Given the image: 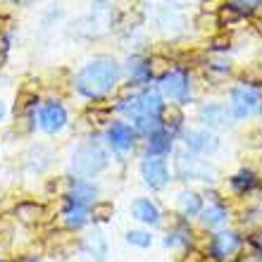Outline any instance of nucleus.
Returning a JSON list of instances; mask_svg holds the SVG:
<instances>
[{"label":"nucleus","mask_w":262,"mask_h":262,"mask_svg":"<svg viewBox=\"0 0 262 262\" xmlns=\"http://www.w3.org/2000/svg\"><path fill=\"white\" fill-rule=\"evenodd\" d=\"M117 62L110 57H98L91 64L83 67V72L76 76V89L79 93L89 98H98L112 89V83L117 81Z\"/></svg>","instance_id":"1"},{"label":"nucleus","mask_w":262,"mask_h":262,"mask_svg":"<svg viewBox=\"0 0 262 262\" xmlns=\"http://www.w3.org/2000/svg\"><path fill=\"white\" fill-rule=\"evenodd\" d=\"M105 165H107V152L98 143H86L74 152L72 172L76 177H91V174H98L100 169H105Z\"/></svg>","instance_id":"2"},{"label":"nucleus","mask_w":262,"mask_h":262,"mask_svg":"<svg viewBox=\"0 0 262 262\" xmlns=\"http://www.w3.org/2000/svg\"><path fill=\"white\" fill-rule=\"evenodd\" d=\"M122 110H124L126 115H134L136 119L143 117V115H155V117H158V112L162 110V96H160V91L148 89V91H143L138 98L124 100Z\"/></svg>","instance_id":"3"},{"label":"nucleus","mask_w":262,"mask_h":262,"mask_svg":"<svg viewBox=\"0 0 262 262\" xmlns=\"http://www.w3.org/2000/svg\"><path fill=\"white\" fill-rule=\"evenodd\" d=\"M255 107H257L255 91L246 89V86H238V89L231 91V112H234V117H238V119L248 117Z\"/></svg>","instance_id":"4"},{"label":"nucleus","mask_w":262,"mask_h":262,"mask_svg":"<svg viewBox=\"0 0 262 262\" xmlns=\"http://www.w3.org/2000/svg\"><path fill=\"white\" fill-rule=\"evenodd\" d=\"M38 122H41V126L46 131L55 134V131H60L67 124V112H64L62 105L48 103V105H43L41 112H38Z\"/></svg>","instance_id":"5"},{"label":"nucleus","mask_w":262,"mask_h":262,"mask_svg":"<svg viewBox=\"0 0 262 262\" xmlns=\"http://www.w3.org/2000/svg\"><path fill=\"white\" fill-rule=\"evenodd\" d=\"M141 172H143V179H145V184H148L150 188H162L167 184V179H169L165 162H162V160H158V158L143 160Z\"/></svg>","instance_id":"6"},{"label":"nucleus","mask_w":262,"mask_h":262,"mask_svg":"<svg viewBox=\"0 0 262 262\" xmlns=\"http://www.w3.org/2000/svg\"><path fill=\"white\" fill-rule=\"evenodd\" d=\"M238 248H241V238H238L236 234H231V231H227V234H217L214 236V241H212V253H214V257H220V260L236 255Z\"/></svg>","instance_id":"7"},{"label":"nucleus","mask_w":262,"mask_h":262,"mask_svg":"<svg viewBox=\"0 0 262 262\" xmlns=\"http://www.w3.org/2000/svg\"><path fill=\"white\" fill-rule=\"evenodd\" d=\"M107 138H110L112 148L126 150V148H131V143H134V131H131V126H126L124 122H112L110 131H107Z\"/></svg>","instance_id":"8"},{"label":"nucleus","mask_w":262,"mask_h":262,"mask_svg":"<svg viewBox=\"0 0 262 262\" xmlns=\"http://www.w3.org/2000/svg\"><path fill=\"white\" fill-rule=\"evenodd\" d=\"M96 186L93 184H89V181H83V179H79V181H74L72 184V191H69V195L67 198L72 200V205H86V203H93V198H96Z\"/></svg>","instance_id":"9"},{"label":"nucleus","mask_w":262,"mask_h":262,"mask_svg":"<svg viewBox=\"0 0 262 262\" xmlns=\"http://www.w3.org/2000/svg\"><path fill=\"white\" fill-rule=\"evenodd\" d=\"M14 214L24 224H38L46 217V207L38 205V203H19V205L14 207Z\"/></svg>","instance_id":"10"},{"label":"nucleus","mask_w":262,"mask_h":262,"mask_svg":"<svg viewBox=\"0 0 262 262\" xmlns=\"http://www.w3.org/2000/svg\"><path fill=\"white\" fill-rule=\"evenodd\" d=\"M186 86L188 83H186V74L184 72H169V76L162 83V91H165V96L179 100V98L186 96Z\"/></svg>","instance_id":"11"},{"label":"nucleus","mask_w":262,"mask_h":262,"mask_svg":"<svg viewBox=\"0 0 262 262\" xmlns=\"http://www.w3.org/2000/svg\"><path fill=\"white\" fill-rule=\"evenodd\" d=\"M145 72L148 79H167L172 72V62L162 55H152L150 60H145Z\"/></svg>","instance_id":"12"},{"label":"nucleus","mask_w":262,"mask_h":262,"mask_svg":"<svg viewBox=\"0 0 262 262\" xmlns=\"http://www.w3.org/2000/svg\"><path fill=\"white\" fill-rule=\"evenodd\" d=\"M134 217L148 224H158L160 222V210L152 205L150 200H136L134 203Z\"/></svg>","instance_id":"13"},{"label":"nucleus","mask_w":262,"mask_h":262,"mask_svg":"<svg viewBox=\"0 0 262 262\" xmlns=\"http://www.w3.org/2000/svg\"><path fill=\"white\" fill-rule=\"evenodd\" d=\"M186 143L193 148V150L198 152H205V150H212L214 145V138L210 136V134H205V131H188L186 134Z\"/></svg>","instance_id":"14"},{"label":"nucleus","mask_w":262,"mask_h":262,"mask_svg":"<svg viewBox=\"0 0 262 262\" xmlns=\"http://www.w3.org/2000/svg\"><path fill=\"white\" fill-rule=\"evenodd\" d=\"M62 217H64V224H67L69 229H79L86 224L89 212H86V207H81V205H69L62 212Z\"/></svg>","instance_id":"15"},{"label":"nucleus","mask_w":262,"mask_h":262,"mask_svg":"<svg viewBox=\"0 0 262 262\" xmlns=\"http://www.w3.org/2000/svg\"><path fill=\"white\" fill-rule=\"evenodd\" d=\"M200 117H203V122H205L207 126H222L227 122V112H224V107H220V105H207V107L200 110Z\"/></svg>","instance_id":"16"},{"label":"nucleus","mask_w":262,"mask_h":262,"mask_svg":"<svg viewBox=\"0 0 262 262\" xmlns=\"http://www.w3.org/2000/svg\"><path fill=\"white\" fill-rule=\"evenodd\" d=\"M184 122V112H181L179 105H167V107H162V126H167L169 131H174L177 126Z\"/></svg>","instance_id":"17"},{"label":"nucleus","mask_w":262,"mask_h":262,"mask_svg":"<svg viewBox=\"0 0 262 262\" xmlns=\"http://www.w3.org/2000/svg\"><path fill=\"white\" fill-rule=\"evenodd\" d=\"M231 186L238 191V193H246V191H250V188L257 186V177L255 172H250V169H243V172H238L231 179Z\"/></svg>","instance_id":"18"},{"label":"nucleus","mask_w":262,"mask_h":262,"mask_svg":"<svg viewBox=\"0 0 262 262\" xmlns=\"http://www.w3.org/2000/svg\"><path fill=\"white\" fill-rule=\"evenodd\" d=\"M227 220V212H224V207L220 205H210L205 210H200V222L205 224V227H217L222 222Z\"/></svg>","instance_id":"19"},{"label":"nucleus","mask_w":262,"mask_h":262,"mask_svg":"<svg viewBox=\"0 0 262 262\" xmlns=\"http://www.w3.org/2000/svg\"><path fill=\"white\" fill-rule=\"evenodd\" d=\"M112 214H115V205L110 200H98V203L91 205V217L96 222H107L112 220Z\"/></svg>","instance_id":"20"},{"label":"nucleus","mask_w":262,"mask_h":262,"mask_svg":"<svg viewBox=\"0 0 262 262\" xmlns=\"http://www.w3.org/2000/svg\"><path fill=\"white\" fill-rule=\"evenodd\" d=\"M148 150H150L152 155L167 152V150H169V134H165V131H158V134H152L150 141H148Z\"/></svg>","instance_id":"21"},{"label":"nucleus","mask_w":262,"mask_h":262,"mask_svg":"<svg viewBox=\"0 0 262 262\" xmlns=\"http://www.w3.org/2000/svg\"><path fill=\"white\" fill-rule=\"evenodd\" d=\"M136 126L141 131H143V134H158L160 129H162V119H158L155 117V115H143V117H138L136 119Z\"/></svg>","instance_id":"22"},{"label":"nucleus","mask_w":262,"mask_h":262,"mask_svg":"<svg viewBox=\"0 0 262 262\" xmlns=\"http://www.w3.org/2000/svg\"><path fill=\"white\" fill-rule=\"evenodd\" d=\"M179 205H181V212L184 214H198L200 212V198L195 193H181L179 198Z\"/></svg>","instance_id":"23"},{"label":"nucleus","mask_w":262,"mask_h":262,"mask_svg":"<svg viewBox=\"0 0 262 262\" xmlns=\"http://www.w3.org/2000/svg\"><path fill=\"white\" fill-rule=\"evenodd\" d=\"M241 79L246 83H255V86H262V64H250L241 72Z\"/></svg>","instance_id":"24"},{"label":"nucleus","mask_w":262,"mask_h":262,"mask_svg":"<svg viewBox=\"0 0 262 262\" xmlns=\"http://www.w3.org/2000/svg\"><path fill=\"white\" fill-rule=\"evenodd\" d=\"M238 19H241V14L236 12V10H231L229 5H224L220 10V14H217V21H220L222 27H231V24H236Z\"/></svg>","instance_id":"25"},{"label":"nucleus","mask_w":262,"mask_h":262,"mask_svg":"<svg viewBox=\"0 0 262 262\" xmlns=\"http://www.w3.org/2000/svg\"><path fill=\"white\" fill-rule=\"evenodd\" d=\"M34 103H36V93H31V91H21L19 96H17V112H27Z\"/></svg>","instance_id":"26"},{"label":"nucleus","mask_w":262,"mask_h":262,"mask_svg":"<svg viewBox=\"0 0 262 262\" xmlns=\"http://www.w3.org/2000/svg\"><path fill=\"white\" fill-rule=\"evenodd\" d=\"M126 241H129L131 246L145 248V246H150V234H145V231H129V236H126Z\"/></svg>","instance_id":"27"},{"label":"nucleus","mask_w":262,"mask_h":262,"mask_svg":"<svg viewBox=\"0 0 262 262\" xmlns=\"http://www.w3.org/2000/svg\"><path fill=\"white\" fill-rule=\"evenodd\" d=\"M89 119L93 124H105L110 119V110H89Z\"/></svg>","instance_id":"28"},{"label":"nucleus","mask_w":262,"mask_h":262,"mask_svg":"<svg viewBox=\"0 0 262 262\" xmlns=\"http://www.w3.org/2000/svg\"><path fill=\"white\" fill-rule=\"evenodd\" d=\"M248 158H250V165H253V169H257V174H262V148L250 150Z\"/></svg>","instance_id":"29"},{"label":"nucleus","mask_w":262,"mask_h":262,"mask_svg":"<svg viewBox=\"0 0 262 262\" xmlns=\"http://www.w3.org/2000/svg\"><path fill=\"white\" fill-rule=\"evenodd\" d=\"M191 236H186V231H177V234L167 236V246H177V243H186Z\"/></svg>","instance_id":"30"},{"label":"nucleus","mask_w":262,"mask_h":262,"mask_svg":"<svg viewBox=\"0 0 262 262\" xmlns=\"http://www.w3.org/2000/svg\"><path fill=\"white\" fill-rule=\"evenodd\" d=\"M229 43H231L229 34H220V36H214L212 46H214V48H220V50H224V48H229Z\"/></svg>","instance_id":"31"},{"label":"nucleus","mask_w":262,"mask_h":262,"mask_svg":"<svg viewBox=\"0 0 262 262\" xmlns=\"http://www.w3.org/2000/svg\"><path fill=\"white\" fill-rule=\"evenodd\" d=\"M134 91H136V83H126V86H122V89H119V98L124 100V98L134 96Z\"/></svg>","instance_id":"32"},{"label":"nucleus","mask_w":262,"mask_h":262,"mask_svg":"<svg viewBox=\"0 0 262 262\" xmlns=\"http://www.w3.org/2000/svg\"><path fill=\"white\" fill-rule=\"evenodd\" d=\"M203 260H205V255H203L200 250H191V253L186 255V260H184V262H203Z\"/></svg>","instance_id":"33"},{"label":"nucleus","mask_w":262,"mask_h":262,"mask_svg":"<svg viewBox=\"0 0 262 262\" xmlns=\"http://www.w3.org/2000/svg\"><path fill=\"white\" fill-rule=\"evenodd\" d=\"M5 50H7V38H5V31L0 29V57L5 55Z\"/></svg>","instance_id":"34"},{"label":"nucleus","mask_w":262,"mask_h":262,"mask_svg":"<svg viewBox=\"0 0 262 262\" xmlns=\"http://www.w3.org/2000/svg\"><path fill=\"white\" fill-rule=\"evenodd\" d=\"M250 243H253V246L260 250V255H262V234H255L253 238H250Z\"/></svg>","instance_id":"35"},{"label":"nucleus","mask_w":262,"mask_h":262,"mask_svg":"<svg viewBox=\"0 0 262 262\" xmlns=\"http://www.w3.org/2000/svg\"><path fill=\"white\" fill-rule=\"evenodd\" d=\"M255 31L257 34H262V19H255Z\"/></svg>","instance_id":"36"},{"label":"nucleus","mask_w":262,"mask_h":262,"mask_svg":"<svg viewBox=\"0 0 262 262\" xmlns=\"http://www.w3.org/2000/svg\"><path fill=\"white\" fill-rule=\"evenodd\" d=\"M3 115H5V105L0 103V117H3Z\"/></svg>","instance_id":"37"},{"label":"nucleus","mask_w":262,"mask_h":262,"mask_svg":"<svg viewBox=\"0 0 262 262\" xmlns=\"http://www.w3.org/2000/svg\"><path fill=\"white\" fill-rule=\"evenodd\" d=\"M27 262H36V260H27Z\"/></svg>","instance_id":"38"}]
</instances>
